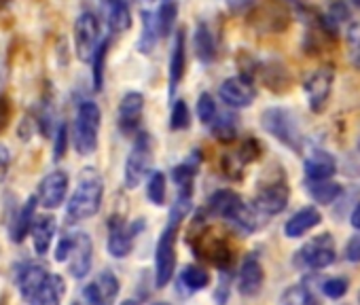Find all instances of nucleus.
<instances>
[{"label": "nucleus", "mask_w": 360, "mask_h": 305, "mask_svg": "<svg viewBox=\"0 0 360 305\" xmlns=\"http://www.w3.org/2000/svg\"><path fill=\"white\" fill-rule=\"evenodd\" d=\"M102 197H104V181L100 172L96 168H85L79 176V185L75 193L70 195V202L66 208L68 221L77 223V221L96 216L100 212Z\"/></svg>", "instance_id": "obj_1"}, {"label": "nucleus", "mask_w": 360, "mask_h": 305, "mask_svg": "<svg viewBox=\"0 0 360 305\" xmlns=\"http://www.w3.org/2000/svg\"><path fill=\"white\" fill-rule=\"evenodd\" d=\"M208 210L221 219L231 221L233 225H238L240 229H244L246 233H252L259 229V214L255 206H248L236 191L229 189H221L217 191L210 202H208Z\"/></svg>", "instance_id": "obj_2"}, {"label": "nucleus", "mask_w": 360, "mask_h": 305, "mask_svg": "<svg viewBox=\"0 0 360 305\" xmlns=\"http://www.w3.org/2000/svg\"><path fill=\"white\" fill-rule=\"evenodd\" d=\"M56 261L66 263L72 278H85L89 273L91 261H94L91 238L85 231L66 233L56 248Z\"/></svg>", "instance_id": "obj_3"}, {"label": "nucleus", "mask_w": 360, "mask_h": 305, "mask_svg": "<svg viewBox=\"0 0 360 305\" xmlns=\"http://www.w3.org/2000/svg\"><path fill=\"white\" fill-rule=\"evenodd\" d=\"M261 125L269 136H274L284 146L292 148L295 152L303 150V136H301L299 123L290 110H286L282 106H271V108L263 110Z\"/></svg>", "instance_id": "obj_4"}, {"label": "nucleus", "mask_w": 360, "mask_h": 305, "mask_svg": "<svg viewBox=\"0 0 360 305\" xmlns=\"http://www.w3.org/2000/svg\"><path fill=\"white\" fill-rule=\"evenodd\" d=\"M102 112L100 106L91 100L81 102L75 121V148L79 155H91L98 148V134H100Z\"/></svg>", "instance_id": "obj_5"}, {"label": "nucleus", "mask_w": 360, "mask_h": 305, "mask_svg": "<svg viewBox=\"0 0 360 305\" xmlns=\"http://www.w3.org/2000/svg\"><path fill=\"white\" fill-rule=\"evenodd\" d=\"M180 221H169L167 227L161 231L157 248H155V282L159 288L172 282L176 269V235H178Z\"/></svg>", "instance_id": "obj_6"}, {"label": "nucleus", "mask_w": 360, "mask_h": 305, "mask_svg": "<svg viewBox=\"0 0 360 305\" xmlns=\"http://www.w3.org/2000/svg\"><path fill=\"white\" fill-rule=\"evenodd\" d=\"M150 164H153V138L146 131H138L125 162V174H123L125 187L136 189L150 172Z\"/></svg>", "instance_id": "obj_7"}, {"label": "nucleus", "mask_w": 360, "mask_h": 305, "mask_svg": "<svg viewBox=\"0 0 360 305\" xmlns=\"http://www.w3.org/2000/svg\"><path fill=\"white\" fill-rule=\"evenodd\" d=\"M248 24L259 32H282L290 26V9L282 0H261L250 9Z\"/></svg>", "instance_id": "obj_8"}, {"label": "nucleus", "mask_w": 360, "mask_h": 305, "mask_svg": "<svg viewBox=\"0 0 360 305\" xmlns=\"http://www.w3.org/2000/svg\"><path fill=\"white\" fill-rule=\"evenodd\" d=\"M100 20L91 11H83L75 22V51L81 62H91L100 47Z\"/></svg>", "instance_id": "obj_9"}, {"label": "nucleus", "mask_w": 360, "mask_h": 305, "mask_svg": "<svg viewBox=\"0 0 360 305\" xmlns=\"http://www.w3.org/2000/svg\"><path fill=\"white\" fill-rule=\"evenodd\" d=\"M335 240L330 233H322L311 238L303 248L297 252V263L309 269H326L335 263Z\"/></svg>", "instance_id": "obj_10"}, {"label": "nucleus", "mask_w": 360, "mask_h": 305, "mask_svg": "<svg viewBox=\"0 0 360 305\" xmlns=\"http://www.w3.org/2000/svg\"><path fill=\"white\" fill-rule=\"evenodd\" d=\"M140 229H142V223L127 225L121 216H110V221H108V242H106V248H108L110 257L125 259L131 252L134 238H136V233Z\"/></svg>", "instance_id": "obj_11"}, {"label": "nucleus", "mask_w": 360, "mask_h": 305, "mask_svg": "<svg viewBox=\"0 0 360 305\" xmlns=\"http://www.w3.org/2000/svg\"><path fill=\"white\" fill-rule=\"evenodd\" d=\"M219 96L231 108H248L257 98V87L250 77L238 74V77H229L221 83Z\"/></svg>", "instance_id": "obj_12"}, {"label": "nucleus", "mask_w": 360, "mask_h": 305, "mask_svg": "<svg viewBox=\"0 0 360 305\" xmlns=\"http://www.w3.org/2000/svg\"><path fill=\"white\" fill-rule=\"evenodd\" d=\"M333 81H335V72L333 68L328 66H322L318 68L303 85L305 93H307V102H309V108L314 112H322L328 104V98H330V91H333Z\"/></svg>", "instance_id": "obj_13"}, {"label": "nucleus", "mask_w": 360, "mask_h": 305, "mask_svg": "<svg viewBox=\"0 0 360 305\" xmlns=\"http://www.w3.org/2000/svg\"><path fill=\"white\" fill-rule=\"evenodd\" d=\"M119 294V280L112 271H100L85 288L83 297L87 305H112Z\"/></svg>", "instance_id": "obj_14"}, {"label": "nucleus", "mask_w": 360, "mask_h": 305, "mask_svg": "<svg viewBox=\"0 0 360 305\" xmlns=\"http://www.w3.org/2000/svg\"><path fill=\"white\" fill-rule=\"evenodd\" d=\"M68 174L64 170H53L49 172L41 183H39V204L49 208V210H56L64 204L66 200V193H68Z\"/></svg>", "instance_id": "obj_15"}, {"label": "nucleus", "mask_w": 360, "mask_h": 305, "mask_svg": "<svg viewBox=\"0 0 360 305\" xmlns=\"http://www.w3.org/2000/svg\"><path fill=\"white\" fill-rule=\"evenodd\" d=\"M288 197H290V189L284 181L271 183L259 189V193L255 195V208L261 214L274 216V214H280L288 206Z\"/></svg>", "instance_id": "obj_16"}, {"label": "nucleus", "mask_w": 360, "mask_h": 305, "mask_svg": "<svg viewBox=\"0 0 360 305\" xmlns=\"http://www.w3.org/2000/svg\"><path fill=\"white\" fill-rule=\"evenodd\" d=\"M142 112H144V96L138 93V91H127L121 98L119 112H117L119 129L125 136L136 134L138 131V125H140V119H142Z\"/></svg>", "instance_id": "obj_17"}, {"label": "nucleus", "mask_w": 360, "mask_h": 305, "mask_svg": "<svg viewBox=\"0 0 360 305\" xmlns=\"http://www.w3.org/2000/svg\"><path fill=\"white\" fill-rule=\"evenodd\" d=\"M155 3L159 0H142V7H140V20H142V34L138 39V51L142 56H148L155 51L157 47V39L159 34V22H157V11H155Z\"/></svg>", "instance_id": "obj_18"}, {"label": "nucleus", "mask_w": 360, "mask_h": 305, "mask_svg": "<svg viewBox=\"0 0 360 305\" xmlns=\"http://www.w3.org/2000/svg\"><path fill=\"white\" fill-rule=\"evenodd\" d=\"M187 70V32L185 28L176 30L174 43H172V53H169V96L178 89L180 81L185 77Z\"/></svg>", "instance_id": "obj_19"}, {"label": "nucleus", "mask_w": 360, "mask_h": 305, "mask_svg": "<svg viewBox=\"0 0 360 305\" xmlns=\"http://www.w3.org/2000/svg\"><path fill=\"white\" fill-rule=\"evenodd\" d=\"M265 271L263 265L257 257H246L240 265V275H238V290L244 297H255L263 288Z\"/></svg>", "instance_id": "obj_20"}, {"label": "nucleus", "mask_w": 360, "mask_h": 305, "mask_svg": "<svg viewBox=\"0 0 360 305\" xmlns=\"http://www.w3.org/2000/svg\"><path fill=\"white\" fill-rule=\"evenodd\" d=\"M305 176L307 181L314 183H322V181H330L337 172V162L330 152L326 150H311L309 155L305 157Z\"/></svg>", "instance_id": "obj_21"}, {"label": "nucleus", "mask_w": 360, "mask_h": 305, "mask_svg": "<svg viewBox=\"0 0 360 305\" xmlns=\"http://www.w3.org/2000/svg\"><path fill=\"white\" fill-rule=\"evenodd\" d=\"M64 292H66V284H64L62 275L49 273L26 301H28V305H60Z\"/></svg>", "instance_id": "obj_22"}, {"label": "nucleus", "mask_w": 360, "mask_h": 305, "mask_svg": "<svg viewBox=\"0 0 360 305\" xmlns=\"http://www.w3.org/2000/svg\"><path fill=\"white\" fill-rule=\"evenodd\" d=\"M102 9L112 32H127L131 28V0H102Z\"/></svg>", "instance_id": "obj_23"}, {"label": "nucleus", "mask_w": 360, "mask_h": 305, "mask_svg": "<svg viewBox=\"0 0 360 305\" xmlns=\"http://www.w3.org/2000/svg\"><path fill=\"white\" fill-rule=\"evenodd\" d=\"M322 221V214L318 212V208L314 206H305L301 210H297L284 225V235L286 238H303L305 233H309L314 227H318Z\"/></svg>", "instance_id": "obj_24"}, {"label": "nucleus", "mask_w": 360, "mask_h": 305, "mask_svg": "<svg viewBox=\"0 0 360 305\" xmlns=\"http://www.w3.org/2000/svg\"><path fill=\"white\" fill-rule=\"evenodd\" d=\"M51 271L41 265V263H24L22 267H18V273H15V280H18V286H20V292L24 299H28L39 286L41 282L49 275Z\"/></svg>", "instance_id": "obj_25"}, {"label": "nucleus", "mask_w": 360, "mask_h": 305, "mask_svg": "<svg viewBox=\"0 0 360 305\" xmlns=\"http://www.w3.org/2000/svg\"><path fill=\"white\" fill-rule=\"evenodd\" d=\"M37 204H39V197L32 195L28 202H24V206L15 212V216L11 219V240L15 244L24 242V238L28 235V229H32L34 225V210H37Z\"/></svg>", "instance_id": "obj_26"}, {"label": "nucleus", "mask_w": 360, "mask_h": 305, "mask_svg": "<svg viewBox=\"0 0 360 305\" xmlns=\"http://www.w3.org/2000/svg\"><path fill=\"white\" fill-rule=\"evenodd\" d=\"M30 233H32L37 254H41V257L47 254L49 248H51L53 235H56V219L49 216V214H43V216L34 219V225H32Z\"/></svg>", "instance_id": "obj_27"}, {"label": "nucleus", "mask_w": 360, "mask_h": 305, "mask_svg": "<svg viewBox=\"0 0 360 305\" xmlns=\"http://www.w3.org/2000/svg\"><path fill=\"white\" fill-rule=\"evenodd\" d=\"M193 49L202 64H212L217 60V41L206 24H200L193 32Z\"/></svg>", "instance_id": "obj_28"}, {"label": "nucleus", "mask_w": 360, "mask_h": 305, "mask_svg": "<svg viewBox=\"0 0 360 305\" xmlns=\"http://www.w3.org/2000/svg\"><path fill=\"white\" fill-rule=\"evenodd\" d=\"M305 189H307V193L311 195L314 202L324 204V206L333 204V202L343 193V187H341L339 183H333V181H322V183L307 181V183H305Z\"/></svg>", "instance_id": "obj_29"}, {"label": "nucleus", "mask_w": 360, "mask_h": 305, "mask_svg": "<svg viewBox=\"0 0 360 305\" xmlns=\"http://www.w3.org/2000/svg\"><path fill=\"white\" fill-rule=\"evenodd\" d=\"M180 11V3L178 0H159L157 7V22H159V34L161 37H169L176 24Z\"/></svg>", "instance_id": "obj_30"}, {"label": "nucleus", "mask_w": 360, "mask_h": 305, "mask_svg": "<svg viewBox=\"0 0 360 305\" xmlns=\"http://www.w3.org/2000/svg\"><path fill=\"white\" fill-rule=\"evenodd\" d=\"M180 284L189 288L191 292H198L210 284V273L200 265H187L183 271H180Z\"/></svg>", "instance_id": "obj_31"}, {"label": "nucleus", "mask_w": 360, "mask_h": 305, "mask_svg": "<svg viewBox=\"0 0 360 305\" xmlns=\"http://www.w3.org/2000/svg\"><path fill=\"white\" fill-rule=\"evenodd\" d=\"M108 47H110V39H104L91 60V79H94V89L100 91L104 85V64H106V56H108Z\"/></svg>", "instance_id": "obj_32"}, {"label": "nucleus", "mask_w": 360, "mask_h": 305, "mask_svg": "<svg viewBox=\"0 0 360 305\" xmlns=\"http://www.w3.org/2000/svg\"><path fill=\"white\" fill-rule=\"evenodd\" d=\"M165 193H167V185H165V176L163 172H153L148 176L146 183V197L153 206H163L165 204Z\"/></svg>", "instance_id": "obj_33"}, {"label": "nucleus", "mask_w": 360, "mask_h": 305, "mask_svg": "<svg viewBox=\"0 0 360 305\" xmlns=\"http://www.w3.org/2000/svg\"><path fill=\"white\" fill-rule=\"evenodd\" d=\"M210 125H212V136L217 140H221V142H231L238 136V125H236V121H233L231 115L217 117Z\"/></svg>", "instance_id": "obj_34"}, {"label": "nucleus", "mask_w": 360, "mask_h": 305, "mask_svg": "<svg viewBox=\"0 0 360 305\" xmlns=\"http://www.w3.org/2000/svg\"><path fill=\"white\" fill-rule=\"evenodd\" d=\"M191 125V112L189 106L183 100H176L172 106V115H169V129L180 131V129H187Z\"/></svg>", "instance_id": "obj_35"}, {"label": "nucleus", "mask_w": 360, "mask_h": 305, "mask_svg": "<svg viewBox=\"0 0 360 305\" xmlns=\"http://www.w3.org/2000/svg\"><path fill=\"white\" fill-rule=\"evenodd\" d=\"M261 74H263V81L267 83V87H269V89H276V91H280L278 85H286V83H288L284 68L278 66V64H269V66L261 68Z\"/></svg>", "instance_id": "obj_36"}, {"label": "nucleus", "mask_w": 360, "mask_h": 305, "mask_svg": "<svg viewBox=\"0 0 360 305\" xmlns=\"http://www.w3.org/2000/svg\"><path fill=\"white\" fill-rule=\"evenodd\" d=\"M198 117L202 123H212L219 115H217V102L210 93H202L198 100Z\"/></svg>", "instance_id": "obj_37"}, {"label": "nucleus", "mask_w": 360, "mask_h": 305, "mask_svg": "<svg viewBox=\"0 0 360 305\" xmlns=\"http://www.w3.org/2000/svg\"><path fill=\"white\" fill-rule=\"evenodd\" d=\"M347 280L345 278H328L326 282H322V292L328 297V299H341L345 292H347Z\"/></svg>", "instance_id": "obj_38"}, {"label": "nucleus", "mask_w": 360, "mask_h": 305, "mask_svg": "<svg viewBox=\"0 0 360 305\" xmlns=\"http://www.w3.org/2000/svg\"><path fill=\"white\" fill-rule=\"evenodd\" d=\"M259 150H261V144H259L257 140H246V142L242 144V148L236 152V155H238V160L246 166V164L259 160V155H261Z\"/></svg>", "instance_id": "obj_39"}, {"label": "nucleus", "mask_w": 360, "mask_h": 305, "mask_svg": "<svg viewBox=\"0 0 360 305\" xmlns=\"http://www.w3.org/2000/svg\"><path fill=\"white\" fill-rule=\"evenodd\" d=\"M66 144H68V127L66 123H58V129H56V146H53V160L60 162L66 152Z\"/></svg>", "instance_id": "obj_40"}, {"label": "nucleus", "mask_w": 360, "mask_h": 305, "mask_svg": "<svg viewBox=\"0 0 360 305\" xmlns=\"http://www.w3.org/2000/svg\"><path fill=\"white\" fill-rule=\"evenodd\" d=\"M288 294H290V305H318V299H314L311 290H307L303 286L292 288Z\"/></svg>", "instance_id": "obj_41"}, {"label": "nucleus", "mask_w": 360, "mask_h": 305, "mask_svg": "<svg viewBox=\"0 0 360 305\" xmlns=\"http://www.w3.org/2000/svg\"><path fill=\"white\" fill-rule=\"evenodd\" d=\"M11 100L5 96V93H0V131H3L7 125H9V119H11Z\"/></svg>", "instance_id": "obj_42"}, {"label": "nucleus", "mask_w": 360, "mask_h": 305, "mask_svg": "<svg viewBox=\"0 0 360 305\" xmlns=\"http://www.w3.org/2000/svg\"><path fill=\"white\" fill-rule=\"evenodd\" d=\"M9 166H11V150L7 148V144L0 142V183L7 179Z\"/></svg>", "instance_id": "obj_43"}, {"label": "nucleus", "mask_w": 360, "mask_h": 305, "mask_svg": "<svg viewBox=\"0 0 360 305\" xmlns=\"http://www.w3.org/2000/svg\"><path fill=\"white\" fill-rule=\"evenodd\" d=\"M345 259L352 263H360V235H354L345 246Z\"/></svg>", "instance_id": "obj_44"}, {"label": "nucleus", "mask_w": 360, "mask_h": 305, "mask_svg": "<svg viewBox=\"0 0 360 305\" xmlns=\"http://www.w3.org/2000/svg\"><path fill=\"white\" fill-rule=\"evenodd\" d=\"M227 5H229L231 11H244L250 5H255V0H227Z\"/></svg>", "instance_id": "obj_45"}, {"label": "nucleus", "mask_w": 360, "mask_h": 305, "mask_svg": "<svg viewBox=\"0 0 360 305\" xmlns=\"http://www.w3.org/2000/svg\"><path fill=\"white\" fill-rule=\"evenodd\" d=\"M352 58H354V64L360 68V37L352 39Z\"/></svg>", "instance_id": "obj_46"}, {"label": "nucleus", "mask_w": 360, "mask_h": 305, "mask_svg": "<svg viewBox=\"0 0 360 305\" xmlns=\"http://www.w3.org/2000/svg\"><path fill=\"white\" fill-rule=\"evenodd\" d=\"M349 223H352V227H354V229H360V202L354 206L352 216H349Z\"/></svg>", "instance_id": "obj_47"}, {"label": "nucleus", "mask_w": 360, "mask_h": 305, "mask_svg": "<svg viewBox=\"0 0 360 305\" xmlns=\"http://www.w3.org/2000/svg\"><path fill=\"white\" fill-rule=\"evenodd\" d=\"M5 74H7V68H5V60H3V53H0V83L5 81Z\"/></svg>", "instance_id": "obj_48"}, {"label": "nucleus", "mask_w": 360, "mask_h": 305, "mask_svg": "<svg viewBox=\"0 0 360 305\" xmlns=\"http://www.w3.org/2000/svg\"><path fill=\"white\" fill-rule=\"evenodd\" d=\"M13 3V0H0V11H3V9H7L9 5Z\"/></svg>", "instance_id": "obj_49"}, {"label": "nucleus", "mask_w": 360, "mask_h": 305, "mask_svg": "<svg viewBox=\"0 0 360 305\" xmlns=\"http://www.w3.org/2000/svg\"><path fill=\"white\" fill-rule=\"evenodd\" d=\"M121 305H140V303H138V301H134V299H125Z\"/></svg>", "instance_id": "obj_50"}, {"label": "nucleus", "mask_w": 360, "mask_h": 305, "mask_svg": "<svg viewBox=\"0 0 360 305\" xmlns=\"http://www.w3.org/2000/svg\"><path fill=\"white\" fill-rule=\"evenodd\" d=\"M352 5H354V7H358V9H360V0H352Z\"/></svg>", "instance_id": "obj_51"}, {"label": "nucleus", "mask_w": 360, "mask_h": 305, "mask_svg": "<svg viewBox=\"0 0 360 305\" xmlns=\"http://www.w3.org/2000/svg\"><path fill=\"white\" fill-rule=\"evenodd\" d=\"M153 305H167V303H163V301H159V303H153Z\"/></svg>", "instance_id": "obj_52"}, {"label": "nucleus", "mask_w": 360, "mask_h": 305, "mask_svg": "<svg viewBox=\"0 0 360 305\" xmlns=\"http://www.w3.org/2000/svg\"><path fill=\"white\" fill-rule=\"evenodd\" d=\"M72 305H83V303H72Z\"/></svg>", "instance_id": "obj_53"}, {"label": "nucleus", "mask_w": 360, "mask_h": 305, "mask_svg": "<svg viewBox=\"0 0 360 305\" xmlns=\"http://www.w3.org/2000/svg\"><path fill=\"white\" fill-rule=\"evenodd\" d=\"M358 150H360V140H358Z\"/></svg>", "instance_id": "obj_54"}]
</instances>
